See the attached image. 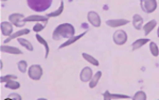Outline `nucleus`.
<instances>
[{"instance_id": "nucleus-1", "label": "nucleus", "mask_w": 159, "mask_h": 100, "mask_svg": "<svg viewBox=\"0 0 159 100\" xmlns=\"http://www.w3.org/2000/svg\"><path fill=\"white\" fill-rule=\"evenodd\" d=\"M75 36V29L70 23H61L53 31L52 38L54 40H61V38H69Z\"/></svg>"}, {"instance_id": "nucleus-2", "label": "nucleus", "mask_w": 159, "mask_h": 100, "mask_svg": "<svg viewBox=\"0 0 159 100\" xmlns=\"http://www.w3.org/2000/svg\"><path fill=\"white\" fill-rule=\"evenodd\" d=\"M53 0H27V3L31 10L40 13L47 11L52 6Z\"/></svg>"}, {"instance_id": "nucleus-3", "label": "nucleus", "mask_w": 159, "mask_h": 100, "mask_svg": "<svg viewBox=\"0 0 159 100\" xmlns=\"http://www.w3.org/2000/svg\"><path fill=\"white\" fill-rule=\"evenodd\" d=\"M28 74H29V77L32 80H39L43 74V68L39 65H33L29 68Z\"/></svg>"}, {"instance_id": "nucleus-4", "label": "nucleus", "mask_w": 159, "mask_h": 100, "mask_svg": "<svg viewBox=\"0 0 159 100\" xmlns=\"http://www.w3.org/2000/svg\"><path fill=\"white\" fill-rule=\"evenodd\" d=\"M140 6L143 12L150 14V13L155 12V10L157 9V1L156 0H140Z\"/></svg>"}, {"instance_id": "nucleus-5", "label": "nucleus", "mask_w": 159, "mask_h": 100, "mask_svg": "<svg viewBox=\"0 0 159 100\" xmlns=\"http://www.w3.org/2000/svg\"><path fill=\"white\" fill-rule=\"evenodd\" d=\"M112 39H114V42L116 43L117 45H123L125 42L127 41V34L125 31L123 30H118L114 33V36H112Z\"/></svg>"}, {"instance_id": "nucleus-6", "label": "nucleus", "mask_w": 159, "mask_h": 100, "mask_svg": "<svg viewBox=\"0 0 159 100\" xmlns=\"http://www.w3.org/2000/svg\"><path fill=\"white\" fill-rule=\"evenodd\" d=\"M87 19H88V22L90 23L92 27H99L101 25V18H100V15L97 12H88L87 14Z\"/></svg>"}, {"instance_id": "nucleus-7", "label": "nucleus", "mask_w": 159, "mask_h": 100, "mask_svg": "<svg viewBox=\"0 0 159 100\" xmlns=\"http://www.w3.org/2000/svg\"><path fill=\"white\" fill-rule=\"evenodd\" d=\"M92 76H93V75H92L91 68L86 66V68H84L83 70L81 71V74H80V79H81V81H83V82H88V81H90Z\"/></svg>"}, {"instance_id": "nucleus-8", "label": "nucleus", "mask_w": 159, "mask_h": 100, "mask_svg": "<svg viewBox=\"0 0 159 100\" xmlns=\"http://www.w3.org/2000/svg\"><path fill=\"white\" fill-rule=\"evenodd\" d=\"M24 15L22 14H19V13H13L9 16V19H10V22H12L13 24L15 25V27H22V24L20 23V20L24 19Z\"/></svg>"}, {"instance_id": "nucleus-9", "label": "nucleus", "mask_w": 159, "mask_h": 100, "mask_svg": "<svg viewBox=\"0 0 159 100\" xmlns=\"http://www.w3.org/2000/svg\"><path fill=\"white\" fill-rule=\"evenodd\" d=\"M13 24L12 22L2 21L1 22V33L4 36H11L13 32Z\"/></svg>"}, {"instance_id": "nucleus-10", "label": "nucleus", "mask_w": 159, "mask_h": 100, "mask_svg": "<svg viewBox=\"0 0 159 100\" xmlns=\"http://www.w3.org/2000/svg\"><path fill=\"white\" fill-rule=\"evenodd\" d=\"M129 22V21L127 19H111V20H107L106 24L110 27H118L127 24Z\"/></svg>"}, {"instance_id": "nucleus-11", "label": "nucleus", "mask_w": 159, "mask_h": 100, "mask_svg": "<svg viewBox=\"0 0 159 100\" xmlns=\"http://www.w3.org/2000/svg\"><path fill=\"white\" fill-rule=\"evenodd\" d=\"M48 18L47 16H38V15H31L29 17H25L24 18V22H29V21H37V22H45L47 23L48 21Z\"/></svg>"}, {"instance_id": "nucleus-12", "label": "nucleus", "mask_w": 159, "mask_h": 100, "mask_svg": "<svg viewBox=\"0 0 159 100\" xmlns=\"http://www.w3.org/2000/svg\"><path fill=\"white\" fill-rule=\"evenodd\" d=\"M133 25L136 30H142L143 25V18L139 14H135L133 17Z\"/></svg>"}, {"instance_id": "nucleus-13", "label": "nucleus", "mask_w": 159, "mask_h": 100, "mask_svg": "<svg viewBox=\"0 0 159 100\" xmlns=\"http://www.w3.org/2000/svg\"><path fill=\"white\" fill-rule=\"evenodd\" d=\"M103 98L105 100H111V99H129V96H125V95H116V94H111L108 91L105 92L103 94Z\"/></svg>"}, {"instance_id": "nucleus-14", "label": "nucleus", "mask_w": 159, "mask_h": 100, "mask_svg": "<svg viewBox=\"0 0 159 100\" xmlns=\"http://www.w3.org/2000/svg\"><path fill=\"white\" fill-rule=\"evenodd\" d=\"M1 52L3 53H9V54H22L21 51L17 48H14V47H9V45H1Z\"/></svg>"}, {"instance_id": "nucleus-15", "label": "nucleus", "mask_w": 159, "mask_h": 100, "mask_svg": "<svg viewBox=\"0 0 159 100\" xmlns=\"http://www.w3.org/2000/svg\"><path fill=\"white\" fill-rule=\"evenodd\" d=\"M157 25V21L156 20H151V21H148L147 24L143 25V31H144V34L145 35H148L152 31L155 29V27Z\"/></svg>"}, {"instance_id": "nucleus-16", "label": "nucleus", "mask_w": 159, "mask_h": 100, "mask_svg": "<svg viewBox=\"0 0 159 100\" xmlns=\"http://www.w3.org/2000/svg\"><path fill=\"white\" fill-rule=\"evenodd\" d=\"M101 76H102V72L101 71L97 72V73L92 76L90 81H89V88H90V89L96 88L97 84H98V82H99V80H100V78H101Z\"/></svg>"}, {"instance_id": "nucleus-17", "label": "nucleus", "mask_w": 159, "mask_h": 100, "mask_svg": "<svg viewBox=\"0 0 159 100\" xmlns=\"http://www.w3.org/2000/svg\"><path fill=\"white\" fill-rule=\"evenodd\" d=\"M86 35V32H84L83 34H81V35H78V36H73V37H71V38H69V39L67 40V42H65V43H63V44L61 45L60 48H65V47H68V45H70V44H72V43L74 42H76L79 39H81L82 37H84V36Z\"/></svg>"}, {"instance_id": "nucleus-18", "label": "nucleus", "mask_w": 159, "mask_h": 100, "mask_svg": "<svg viewBox=\"0 0 159 100\" xmlns=\"http://www.w3.org/2000/svg\"><path fill=\"white\" fill-rule=\"evenodd\" d=\"M147 42H150V40H148V38H143V39L141 38V39H137V40H136V41L132 44L133 51H136V50H138V48H140L141 47H143V45H144Z\"/></svg>"}, {"instance_id": "nucleus-19", "label": "nucleus", "mask_w": 159, "mask_h": 100, "mask_svg": "<svg viewBox=\"0 0 159 100\" xmlns=\"http://www.w3.org/2000/svg\"><path fill=\"white\" fill-rule=\"evenodd\" d=\"M29 33H30V30H28V29L20 30V31H18V32L15 33V34L9 36V38H7V39L4 42H10L12 39H14V38H17V37H19V36H22V35H27V34H29Z\"/></svg>"}, {"instance_id": "nucleus-20", "label": "nucleus", "mask_w": 159, "mask_h": 100, "mask_svg": "<svg viewBox=\"0 0 159 100\" xmlns=\"http://www.w3.org/2000/svg\"><path fill=\"white\" fill-rule=\"evenodd\" d=\"M36 39L38 40V42L39 43H42V44L46 48V54H45V57L46 58H48V56H49V52H50V48H49V44L47 43V41H46L45 39L40 36L39 34H36Z\"/></svg>"}, {"instance_id": "nucleus-21", "label": "nucleus", "mask_w": 159, "mask_h": 100, "mask_svg": "<svg viewBox=\"0 0 159 100\" xmlns=\"http://www.w3.org/2000/svg\"><path fill=\"white\" fill-rule=\"evenodd\" d=\"M18 42H19V44L21 45V47L25 48L28 51H30V52H32V51L34 50V48H33L32 43H31L29 40L24 39V38H18Z\"/></svg>"}, {"instance_id": "nucleus-22", "label": "nucleus", "mask_w": 159, "mask_h": 100, "mask_svg": "<svg viewBox=\"0 0 159 100\" xmlns=\"http://www.w3.org/2000/svg\"><path fill=\"white\" fill-rule=\"evenodd\" d=\"M82 56H83V58L85 59L86 61H88L89 63H91L92 65H96V66L99 65V61L97 60V59L94 58V57H92L91 55H89V54L83 53V54H82Z\"/></svg>"}, {"instance_id": "nucleus-23", "label": "nucleus", "mask_w": 159, "mask_h": 100, "mask_svg": "<svg viewBox=\"0 0 159 100\" xmlns=\"http://www.w3.org/2000/svg\"><path fill=\"white\" fill-rule=\"evenodd\" d=\"M6 88L10 90H18L20 88V83L15 81V79H12L6 82Z\"/></svg>"}, {"instance_id": "nucleus-24", "label": "nucleus", "mask_w": 159, "mask_h": 100, "mask_svg": "<svg viewBox=\"0 0 159 100\" xmlns=\"http://www.w3.org/2000/svg\"><path fill=\"white\" fill-rule=\"evenodd\" d=\"M63 11H64V1L61 0V6H60V7H58L56 11H54V12H52V13H50V14H48L47 15V17H57V16H60V15L63 13Z\"/></svg>"}, {"instance_id": "nucleus-25", "label": "nucleus", "mask_w": 159, "mask_h": 100, "mask_svg": "<svg viewBox=\"0 0 159 100\" xmlns=\"http://www.w3.org/2000/svg\"><path fill=\"white\" fill-rule=\"evenodd\" d=\"M150 51H151V54H152L154 57H157L159 55V48L155 42L150 41Z\"/></svg>"}, {"instance_id": "nucleus-26", "label": "nucleus", "mask_w": 159, "mask_h": 100, "mask_svg": "<svg viewBox=\"0 0 159 100\" xmlns=\"http://www.w3.org/2000/svg\"><path fill=\"white\" fill-rule=\"evenodd\" d=\"M17 68H18V70L20 73H25L27 72V69H28V63L27 61L25 60H20L18 63H17Z\"/></svg>"}, {"instance_id": "nucleus-27", "label": "nucleus", "mask_w": 159, "mask_h": 100, "mask_svg": "<svg viewBox=\"0 0 159 100\" xmlns=\"http://www.w3.org/2000/svg\"><path fill=\"white\" fill-rule=\"evenodd\" d=\"M134 100H145L147 99V95L143 91H138L137 93L134 95Z\"/></svg>"}, {"instance_id": "nucleus-28", "label": "nucleus", "mask_w": 159, "mask_h": 100, "mask_svg": "<svg viewBox=\"0 0 159 100\" xmlns=\"http://www.w3.org/2000/svg\"><path fill=\"white\" fill-rule=\"evenodd\" d=\"M46 27V23L43 22V23H40V22H37L36 24L33 27V31H34L35 33H39L40 31H43V29H45Z\"/></svg>"}, {"instance_id": "nucleus-29", "label": "nucleus", "mask_w": 159, "mask_h": 100, "mask_svg": "<svg viewBox=\"0 0 159 100\" xmlns=\"http://www.w3.org/2000/svg\"><path fill=\"white\" fill-rule=\"evenodd\" d=\"M12 79H16V76H14V75L2 76L1 79H0V81H1V82H7V81H9V80H12Z\"/></svg>"}, {"instance_id": "nucleus-30", "label": "nucleus", "mask_w": 159, "mask_h": 100, "mask_svg": "<svg viewBox=\"0 0 159 100\" xmlns=\"http://www.w3.org/2000/svg\"><path fill=\"white\" fill-rule=\"evenodd\" d=\"M7 99H17V100H21V97L17 94H11L7 96Z\"/></svg>"}, {"instance_id": "nucleus-31", "label": "nucleus", "mask_w": 159, "mask_h": 100, "mask_svg": "<svg viewBox=\"0 0 159 100\" xmlns=\"http://www.w3.org/2000/svg\"><path fill=\"white\" fill-rule=\"evenodd\" d=\"M157 36L159 37V27H158V31H157Z\"/></svg>"}, {"instance_id": "nucleus-32", "label": "nucleus", "mask_w": 159, "mask_h": 100, "mask_svg": "<svg viewBox=\"0 0 159 100\" xmlns=\"http://www.w3.org/2000/svg\"><path fill=\"white\" fill-rule=\"evenodd\" d=\"M2 1H7V0H2Z\"/></svg>"}]
</instances>
